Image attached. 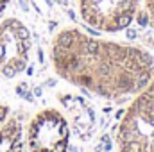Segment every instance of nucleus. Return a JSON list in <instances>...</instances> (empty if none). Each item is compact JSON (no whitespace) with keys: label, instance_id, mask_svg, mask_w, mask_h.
<instances>
[{"label":"nucleus","instance_id":"obj_1","mask_svg":"<svg viewBox=\"0 0 154 152\" xmlns=\"http://www.w3.org/2000/svg\"><path fill=\"white\" fill-rule=\"evenodd\" d=\"M50 63L66 82L109 100L140 93L154 75V57L145 48L93 38L77 27L54 36Z\"/></svg>","mask_w":154,"mask_h":152},{"label":"nucleus","instance_id":"obj_2","mask_svg":"<svg viewBox=\"0 0 154 152\" xmlns=\"http://www.w3.org/2000/svg\"><path fill=\"white\" fill-rule=\"evenodd\" d=\"M118 152H154V75L136 93L116 129Z\"/></svg>","mask_w":154,"mask_h":152},{"label":"nucleus","instance_id":"obj_3","mask_svg":"<svg viewBox=\"0 0 154 152\" xmlns=\"http://www.w3.org/2000/svg\"><path fill=\"white\" fill-rule=\"evenodd\" d=\"M142 0H77L81 20L100 32H118L127 29Z\"/></svg>","mask_w":154,"mask_h":152},{"label":"nucleus","instance_id":"obj_4","mask_svg":"<svg viewBox=\"0 0 154 152\" xmlns=\"http://www.w3.org/2000/svg\"><path fill=\"white\" fill-rule=\"evenodd\" d=\"M32 38L27 25L18 18L0 20V75L13 79L22 74L31 57Z\"/></svg>","mask_w":154,"mask_h":152},{"label":"nucleus","instance_id":"obj_5","mask_svg":"<svg viewBox=\"0 0 154 152\" xmlns=\"http://www.w3.org/2000/svg\"><path fill=\"white\" fill-rule=\"evenodd\" d=\"M25 143L29 152H66L70 143L66 118L54 108L38 111L27 123Z\"/></svg>","mask_w":154,"mask_h":152},{"label":"nucleus","instance_id":"obj_6","mask_svg":"<svg viewBox=\"0 0 154 152\" xmlns=\"http://www.w3.org/2000/svg\"><path fill=\"white\" fill-rule=\"evenodd\" d=\"M23 129L16 118H7L0 127V152H23Z\"/></svg>","mask_w":154,"mask_h":152},{"label":"nucleus","instance_id":"obj_7","mask_svg":"<svg viewBox=\"0 0 154 152\" xmlns=\"http://www.w3.org/2000/svg\"><path fill=\"white\" fill-rule=\"evenodd\" d=\"M145 2V11H147V16L151 20V23L154 25V0H143Z\"/></svg>","mask_w":154,"mask_h":152},{"label":"nucleus","instance_id":"obj_8","mask_svg":"<svg viewBox=\"0 0 154 152\" xmlns=\"http://www.w3.org/2000/svg\"><path fill=\"white\" fill-rule=\"evenodd\" d=\"M7 116H9V108L0 102V127H2V123L7 120Z\"/></svg>","mask_w":154,"mask_h":152},{"label":"nucleus","instance_id":"obj_9","mask_svg":"<svg viewBox=\"0 0 154 152\" xmlns=\"http://www.w3.org/2000/svg\"><path fill=\"white\" fill-rule=\"evenodd\" d=\"M7 5H9V0H0V18H2V14H4Z\"/></svg>","mask_w":154,"mask_h":152}]
</instances>
